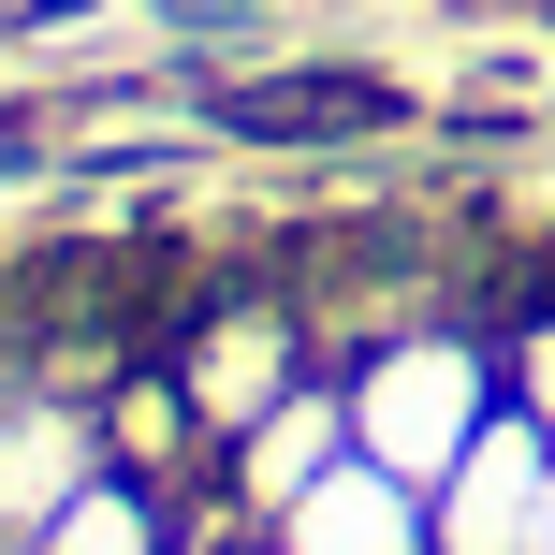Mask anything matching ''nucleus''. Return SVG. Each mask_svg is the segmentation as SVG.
<instances>
[{
    "label": "nucleus",
    "instance_id": "6",
    "mask_svg": "<svg viewBox=\"0 0 555 555\" xmlns=\"http://www.w3.org/2000/svg\"><path fill=\"white\" fill-rule=\"evenodd\" d=\"M88 468H103V410L88 395H44V380L0 395V541H29Z\"/></svg>",
    "mask_w": 555,
    "mask_h": 555
},
{
    "label": "nucleus",
    "instance_id": "10",
    "mask_svg": "<svg viewBox=\"0 0 555 555\" xmlns=\"http://www.w3.org/2000/svg\"><path fill=\"white\" fill-rule=\"evenodd\" d=\"M541 555H555V498H541Z\"/></svg>",
    "mask_w": 555,
    "mask_h": 555
},
{
    "label": "nucleus",
    "instance_id": "9",
    "mask_svg": "<svg viewBox=\"0 0 555 555\" xmlns=\"http://www.w3.org/2000/svg\"><path fill=\"white\" fill-rule=\"evenodd\" d=\"M205 555H278V541H249V527H234V541H205Z\"/></svg>",
    "mask_w": 555,
    "mask_h": 555
},
{
    "label": "nucleus",
    "instance_id": "2",
    "mask_svg": "<svg viewBox=\"0 0 555 555\" xmlns=\"http://www.w3.org/2000/svg\"><path fill=\"white\" fill-rule=\"evenodd\" d=\"M191 103L205 146H293V162H322V146H410L424 117V74H395V59H234V74H191L176 88Z\"/></svg>",
    "mask_w": 555,
    "mask_h": 555
},
{
    "label": "nucleus",
    "instance_id": "1",
    "mask_svg": "<svg viewBox=\"0 0 555 555\" xmlns=\"http://www.w3.org/2000/svg\"><path fill=\"white\" fill-rule=\"evenodd\" d=\"M336 395H351V453L395 482H424L439 498V468L498 424V336L482 322H395V336H351L336 351Z\"/></svg>",
    "mask_w": 555,
    "mask_h": 555
},
{
    "label": "nucleus",
    "instance_id": "8",
    "mask_svg": "<svg viewBox=\"0 0 555 555\" xmlns=\"http://www.w3.org/2000/svg\"><path fill=\"white\" fill-rule=\"evenodd\" d=\"M482 336H498L512 410H527V424H555V278H527L512 307H482Z\"/></svg>",
    "mask_w": 555,
    "mask_h": 555
},
{
    "label": "nucleus",
    "instance_id": "4",
    "mask_svg": "<svg viewBox=\"0 0 555 555\" xmlns=\"http://www.w3.org/2000/svg\"><path fill=\"white\" fill-rule=\"evenodd\" d=\"M322 468H351V395H336V365H307L263 424L220 439V512H234V527H278Z\"/></svg>",
    "mask_w": 555,
    "mask_h": 555
},
{
    "label": "nucleus",
    "instance_id": "5",
    "mask_svg": "<svg viewBox=\"0 0 555 555\" xmlns=\"http://www.w3.org/2000/svg\"><path fill=\"white\" fill-rule=\"evenodd\" d=\"M249 541H278V555H439V512H424V482H395V468H322L278 527H249Z\"/></svg>",
    "mask_w": 555,
    "mask_h": 555
},
{
    "label": "nucleus",
    "instance_id": "3",
    "mask_svg": "<svg viewBox=\"0 0 555 555\" xmlns=\"http://www.w3.org/2000/svg\"><path fill=\"white\" fill-rule=\"evenodd\" d=\"M541 498H555V424H527L498 395V424L439 468L424 512H439V555H541Z\"/></svg>",
    "mask_w": 555,
    "mask_h": 555
},
{
    "label": "nucleus",
    "instance_id": "7",
    "mask_svg": "<svg viewBox=\"0 0 555 555\" xmlns=\"http://www.w3.org/2000/svg\"><path fill=\"white\" fill-rule=\"evenodd\" d=\"M15 555H191V498H162V482H132V468H88Z\"/></svg>",
    "mask_w": 555,
    "mask_h": 555
}]
</instances>
